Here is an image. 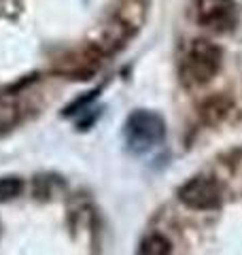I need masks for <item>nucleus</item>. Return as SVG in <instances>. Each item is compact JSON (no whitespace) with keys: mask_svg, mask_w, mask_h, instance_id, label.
Segmentation results:
<instances>
[{"mask_svg":"<svg viewBox=\"0 0 242 255\" xmlns=\"http://www.w3.org/2000/svg\"><path fill=\"white\" fill-rule=\"evenodd\" d=\"M221 68V49L206 38L193 41L183 55L181 75L183 81L191 87L211 83Z\"/></svg>","mask_w":242,"mask_h":255,"instance_id":"obj_1","label":"nucleus"},{"mask_svg":"<svg viewBox=\"0 0 242 255\" xmlns=\"http://www.w3.org/2000/svg\"><path fill=\"white\" fill-rule=\"evenodd\" d=\"M166 136L164 119L153 111H134L125 122V138L127 147L134 153H144V151L159 145Z\"/></svg>","mask_w":242,"mask_h":255,"instance_id":"obj_2","label":"nucleus"},{"mask_svg":"<svg viewBox=\"0 0 242 255\" xmlns=\"http://www.w3.org/2000/svg\"><path fill=\"white\" fill-rule=\"evenodd\" d=\"M179 198L185 206L193 211H213L221 204V187L213 179L196 177L181 187Z\"/></svg>","mask_w":242,"mask_h":255,"instance_id":"obj_3","label":"nucleus"},{"mask_svg":"<svg viewBox=\"0 0 242 255\" xmlns=\"http://www.w3.org/2000/svg\"><path fill=\"white\" fill-rule=\"evenodd\" d=\"M196 19L206 30L228 32L236 23V4L234 0H198Z\"/></svg>","mask_w":242,"mask_h":255,"instance_id":"obj_4","label":"nucleus"},{"mask_svg":"<svg viewBox=\"0 0 242 255\" xmlns=\"http://www.w3.org/2000/svg\"><path fill=\"white\" fill-rule=\"evenodd\" d=\"M19 122V107L11 96L2 94L0 96V134L11 130V128Z\"/></svg>","mask_w":242,"mask_h":255,"instance_id":"obj_5","label":"nucleus"},{"mask_svg":"<svg viewBox=\"0 0 242 255\" xmlns=\"http://www.w3.org/2000/svg\"><path fill=\"white\" fill-rule=\"evenodd\" d=\"M138 255H170V243L161 234H149L140 243Z\"/></svg>","mask_w":242,"mask_h":255,"instance_id":"obj_6","label":"nucleus"},{"mask_svg":"<svg viewBox=\"0 0 242 255\" xmlns=\"http://www.w3.org/2000/svg\"><path fill=\"white\" fill-rule=\"evenodd\" d=\"M230 111V102L225 98H213L208 100L204 109H202V115H204V119L208 124H215V122H221L223 115Z\"/></svg>","mask_w":242,"mask_h":255,"instance_id":"obj_7","label":"nucleus"},{"mask_svg":"<svg viewBox=\"0 0 242 255\" xmlns=\"http://www.w3.org/2000/svg\"><path fill=\"white\" fill-rule=\"evenodd\" d=\"M23 191V181L17 177H0V204L15 200Z\"/></svg>","mask_w":242,"mask_h":255,"instance_id":"obj_8","label":"nucleus"}]
</instances>
